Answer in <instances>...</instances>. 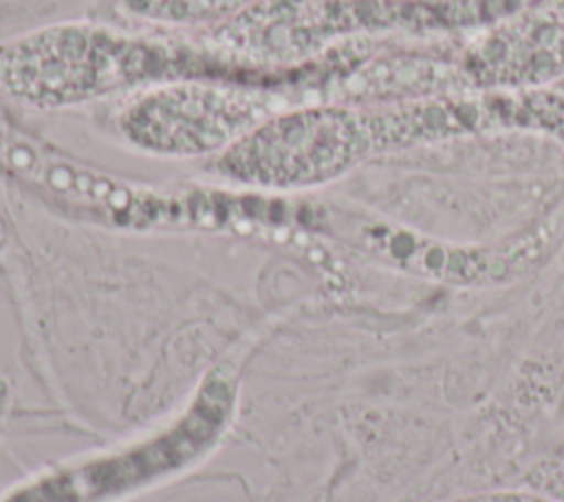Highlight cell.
<instances>
[{"label":"cell","mask_w":564,"mask_h":502,"mask_svg":"<svg viewBox=\"0 0 564 502\" xmlns=\"http://www.w3.org/2000/svg\"><path fill=\"white\" fill-rule=\"evenodd\" d=\"M471 90L542 88L564 75V0L480 29L454 57Z\"/></svg>","instance_id":"1"},{"label":"cell","mask_w":564,"mask_h":502,"mask_svg":"<svg viewBox=\"0 0 564 502\" xmlns=\"http://www.w3.org/2000/svg\"><path fill=\"white\" fill-rule=\"evenodd\" d=\"M553 242L551 225H540L498 244H452L399 229L390 238V255L419 277L454 286H496L535 269Z\"/></svg>","instance_id":"2"},{"label":"cell","mask_w":564,"mask_h":502,"mask_svg":"<svg viewBox=\"0 0 564 502\" xmlns=\"http://www.w3.org/2000/svg\"><path fill=\"white\" fill-rule=\"evenodd\" d=\"M452 502H564V498H551L544 493L522 491V489H500V491L471 493Z\"/></svg>","instance_id":"3"}]
</instances>
